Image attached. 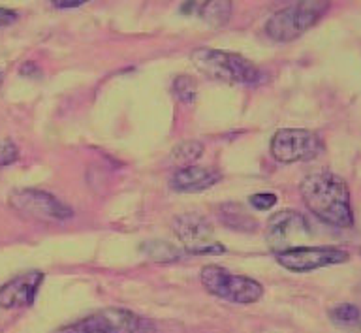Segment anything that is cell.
<instances>
[{
	"label": "cell",
	"mask_w": 361,
	"mask_h": 333,
	"mask_svg": "<svg viewBox=\"0 0 361 333\" xmlns=\"http://www.w3.org/2000/svg\"><path fill=\"white\" fill-rule=\"evenodd\" d=\"M350 260V253L338 247H298L276 254V262L293 273H309V271L327 267V265L344 264Z\"/></svg>",
	"instance_id": "obj_9"
},
{
	"label": "cell",
	"mask_w": 361,
	"mask_h": 333,
	"mask_svg": "<svg viewBox=\"0 0 361 333\" xmlns=\"http://www.w3.org/2000/svg\"><path fill=\"white\" fill-rule=\"evenodd\" d=\"M194 8H196V0H186L185 6H183V11H185V13H188V11H192Z\"/></svg>",
	"instance_id": "obj_24"
},
{
	"label": "cell",
	"mask_w": 361,
	"mask_h": 333,
	"mask_svg": "<svg viewBox=\"0 0 361 333\" xmlns=\"http://www.w3.org/2000/svg\"><path fill=\"white\" fill-rule=\"evenodd\" d=\"M0 81H2V73H0Z\"/></svg>",
	"instance_id": "obj_25"
},
{
	"label": "cell",
	"mask_w": 361,
	"mask_h": 333,
	"mask_svg": "<svg viewBox=\"0 0 361 333\" xmlns=\"http://www.w3.org/2000/svg\"><path fill=\"white\" fill-rule=\"evenodd\" d=\"M248 202L256 211H269L276 205V196L273 192H259V194H252Z\"/></svg>",
	"instance_id": "obj_20"
},
{
	"label": "cell",
	"mask_w": 361,
	"mask_h": 333,
	"mask_svg": "<svg viewBox=\"0 0 361 333\" xmlns=\"http://www.w3.org/2000/svg\"><path fill=\"white\" fill-rule=\"evenodd\" d=\"M219 219L230 230L254 231L258 228L256 219L239 203H224V205H220Z\"/></svg>",
	"instance_id": "obj_13"
},
{
	"label": "cell",
	"mask_w": 361,
	"mask_h": 333,
	"mask_svg": "<svg viewBox=\"0 0 361 333\" xmlns=\"http://www.w3.org/2000/svg\"><path fill=\"white\" fill-rule=\"evenodd\" d=\"M17 21V13L8 8H0V27H8L11 23Z\"/></svg>",
	"instance_id": "obj_23"
},
{
	"label": "cell",
	"mask_w": 361,
	"mask_h": 333,
	"mask_svg": "<svg viewBox=\"0 0 361 333\" xmlns=\"http://www.w3.org/2000/svg\"><path fill=\"white\" fill-rule=\"evenodd\" d=\"M89 318L100 333H154L151 322L126 309H104Z\"/></svg>",
	"instance_id": "obj_10"
},
{
	"label": "cell",
	"mask_w": 361,
	"mask_h": 333,
	"mask_svg": "<svg viewBox=\"0 0 361 333\" xmlns=\"http://www.w3.org/2000/svg\"><path fill=\"white\" fill-rule=\"evenodd\" d=\"M10 205L23 217L44 222H59L72 217V209L49 192L36 188H21L10 194Z\"/></svg>",
	"instance_id": "obj_7"
},
{
	"label": "cell",
	"mask_w": 361,
	"mask_h": 333,
	"mask_svg": "<svg viewBox=\"0 0 361 333\" xmlns=\"http://www.w3.org/2000/svg\"><path fill=\"white\" fill-rule=\"evenodd\" d=\"M173 92L183 104H192V102L196 100L197 95L196 81L192 78H188V75H179V78H175L173 81Z\"/></svg>",
	"instance_id": "obj_18"
},
{
	"label": "cell",
	"mask_w": 361,
	"mask_h": 333,
	"mask_svg": "<svg viewBox=\"0 0 361 333\" xmlns=\"http://www.w3.org/2000/svg\"><path fill=\"white\" fill-rule=\"evenodd\" d=\"M19 157L16 143L11 140H0V168H6L13 164Z\"/></svg>",
	"instance_id": "obj_19"
},
{
	"label": "cell",
	"mask_w": 361,
	"mask_h": 333,
	"mask_svg": "<svg viewBox=\"0 0 361 333\" xmlns=\"http://www.w3.org/2000/svg\"><path fill=\"white\" fill-rule=\"evenodd\" d=\"M194 66L211 79L224 81V83L254 85L264 78L256 64L245 59L243 55L230 53V51L200 47L190 55Z\"/></svg>",
	"instance_id": "obj_3"
},
{
	"label": "cell",
	"mask_w": 361,
	"mask_h": 333,
	"mask_svg": "<svg viewBox=\"0 0 361 333\" xmlns=\"http://www.w3.org/2000/svg\"><path fill=\"white\" fill-rule=\"evenodd\" d=\"M203 152V145L200 141H183L179 145L175 147L171 155H169V160L175 166H179V168H186V166H192V164L196 162L197 158L202 157Z\"/></svg>",
	"instance_id": "obj_15"
},
{
	"label": "cell",
	"mask_w": 361,
	"mask_h": 333,
	"mask_svg": "<svg viewBox=\"0 0 361 333\" xmlns=\"http://www.w3.org/2000/svg\"><path fill=\"white\" fill-rule=\"evenodd\" d=\"M202 284L209 293L231 303L250 305L264 296V288L250 277L231 275L220 265H205L202 270Z\"/></svg>",
	"instance_id": "obj_4"
},
{
	"label": "cell",
	"mask_w": 361,
	"mask_h": 333,
	"mask_svg": "<svg viewBox=\"0 0 361 333\" xmlns=\"http://www.w3.org/2000/svg\"><path fill=\"white\" fill-rule=\"evenodd\" d=\"M329 316L337 326H355L361 322V309L354 303H338L329 310Z\"/></svg>",
	"instance_id": "obj_17"
},
{
	"label": "cell",
	"mask_w": 361,
	"mask_h": 333,
	"mask_svg": "<svg viewBox=\"0 0 361 333\" xmlns=\"http://www.w3.org/2000/svg\"><path fill=\"white\" fill-rule=\"evenodd\" d=\"M231 11H233V0H205L200 6L197 13L209 27L220 28L230 21Z\"/></svg>",
	"instance_id": "obj_14"
},
{
	"label": "cell",
	"mask_w": 361,
	"mask_h": 333,
	"mask_svg": "<svg viewBox=\"0 0 361 333\" xmlns=\"http://www.w3.org/2000/svg\"><path fill=\"white\" fill-rule=\"evenodd\" d=\"M44 281L42 271H27L13 277L11 281L0 286V307L2 309H16V307H28L34 303L36 293Z\"/></svg>",
	"instance_id": "obj_11"
},
{
	"label": "cell",
	"mask_w": 361,
	"mask_h": 333,
	"mask_svg": "<svg viewBox=\"0 0 361 333\" xmlns=\"http://www.w3.org/2000/svg\"><path fill=\"white\" fill-rule=\"evenodd\" d=\"M141 250L154 262H173L183 258L179 248L168 241H147L145 245H141Z\"/></svg>",
	"instance_id": "obj_16"
},
{
	"label": "cell",
	"mask_w": 361,
	"mask_h": 333,
	"mask_svg": "<svg viewBox=\"0 0 361 333\" xmlns=\"http://www.w3.org/2000/svg\"><path fill=\"white\" fill-rule=\"evenodd\" d=\"M324 151L320 135L303 128H282L271 140V155L276 162H309Z\"/></svg>",
	"instance_id": "obj_5"
},
{
	"label": "cell",
	"mask_w": 361,
	"mask_h": 333,
	"mask_svg": "<svg viewBox=\"0 0 361 333\" xmlns=\"http://www.w3.org/2000/svg\"><path fill=\"white\" fill-rule=\"evenodd\" d=\"M331 8L329 0H298L275 11L265 23V34L273 42L288 44L316 27Z\"/></svg>",
	"instance_id": "obj_2"
},
{
	"label": "cell",
	"mask_w": 361,
	"mask_h": 333,
	"mask_svg": "<svg viewBox=\"0 0 361 333\" xmlns=\"http://www.w3.org/2000/svg\"><path fill=\"white\" fill-rule=\"evenodd\" d=\"M299 192L307 209L324 224L341 230L354 226L350 190L343 177L331 171H314L301 181Z\"/></svg>",
	"instance_id": "obj_1"
},
{
	"label": "cell",
	"mask_w": 361,
	"mask_h": 333,
	"mask_svg": "<svg viewBox=\"0 0 361 333\" xmlns=\"http://www.w3.org/2000/svg\"><path fill=\"white\" fill-rule=\"evenodd\" d=\"M56 333H100L96 329V326L92 322L89 320V316L85 318V320L78 322V324H73V326H68V327H62L59 329Z\"/></svg>",
	"instance_id": "obj_21"
},
{
	"label": "cell",
	"mask_w": 361,
	"mask_h": 333,
	"mask_svg": "<svg viewBox=\"0 0 361 333\" xmlns=\"http://www.w3.org/2000/svg\"><path fill=\"white\" fill-rule=\"evenodd\" d=\"M51 4L61 10H70V8H79V6L87 4L89 0H49Z\"/></svg>",
	"instance_id": "obj_22"
},
{
	"label": "cell",
	"mask_w": 361,
	"mask_h": 333,
	"mask_svg": "<svg viewBox=\"0 0 361 333\" xmlns=\"http://www.w3.org/2000/svg\"><path fill=\"white\" fill-rule=\"evenodd\" d=\"M310 236L312 230L309 220L292 209H284L273 214L265 228V239L276 254L290 248L307 247Z\"/></svg>",
	"instance_id": "obj_6"
},
{
	"label": "cell",
	"mask_w": 361,
	"mask_h": 333,
	"mask_svg": "<svg viewBox=\"0 0 361 333\" xmlns=\"http://www.w3.org/2000/svg\"><path fill=\"white\" fill-rule=\"evenodd\" d=\"M222 179L216 168H209V166H186L179 168L171 175L169 185L177 192H202L205 188H211Z\"/></svg>",
	"instance_id": "obj_12"
},
{
	"label": "cell",
	"mask_w": 361,
	"mask_h": 333,
	"mask_svg": "<svg viewBox=\"0 0 361 333\" xmlns=\"http://www.w3.org/2000/svg\"><path fill=\"white\" fill-rule=\"evenodd\" d=\"M173 231L186 253L196 254H220L224 247L214 239L213 224L197 213H183L173 220Z\"/></svg>",
	"instance_id": "obj_8"
}]
</instances>
